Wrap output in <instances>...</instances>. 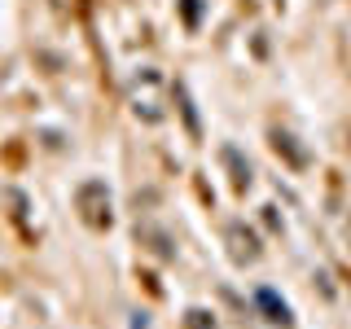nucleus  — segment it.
Masks as SVG:
<instances>
[{
	"mask_svg": "<svg viewBox=\"0 0 351 329\" xmlns=\"http://www.w3.org/2000/svg\"><path fill=\"white\" fill-rule=\"evenodd\" d=\"M228 255L237 263H255L259 259V237L246 224H228Z\"/></svg>",
	"mask_w": 351,
	"mask_h": 329,
	"instance_id": "f03ea898",
	"label": "nucleus"
},
{
	"mask_svg": "<svg viewBox=\"0 0 351 329\" xmlns=\"http://www.w3.org/2000/svg\"><path fill=\"white\" fill-rule=\"evenodd\" d=\"M189 329H215V321H211L206 312H197V307H193V312H189Z\"/></svg>",
	"mask_w": 351,
	"mask_h": 329,
	"instance_id": "0eeeda50",
	"label": "nucleus"
},
{
	"mask_svg": "<svg viewBox=\"0 0 351 329\" xmlns=\"http://www.w3.org/2000/svg\"><path fill=\"white\" fill-rule=\"evenodd\" d=\"M75 206H80V215H84V224H93V228H106L110 219V189H106V180H84L80 189H75Z\"/></svg>",
	"mask_w": 351,
	"mask_h": 329,
	"instance_id": "f257e3e1",
	"label": "nucleus"
},
{
	"mask_svg": "<svg viewBox=\"0 0 351 329\" xmlns=\"http://www.w3.org/2000/svg\"><path fill=\"white\" fill-rule=\"evenodd\" d=\"M255 307L263 312V321H272V325H290L294 321V316H290V303H285L277 290H268V285L255 294Z\"/></svg>",
	"mask_w": 351,
	"mask_h": 329,
	"instance_id": "7ed1b4c3",
	"label": "nucleus"
},
{
	"mask_svg": "<svg viewBox=\"0 0 351 329\" xmlns=\"http://www.w3.org/2000/svg\"><path fill=\"white\" fill-rule=\"evenodd\" d=\"M347 237H351V219H347Z\"/></svg>",
	"mask_w": 351,
	"mask_h": 329,
	"instance_id": "6e6552de",
	"label": "nucleus"
},
{
	"mask_svg": "<svg viewBox=\"0 0 351 329\" xmlns=\"http://www.w3.org/2000/svg\"><path fill=\"white\" fill-rule=\"evenodd\" d=\"M224 162L237 171V175H233L237 184H250V162H241V154H237V149H224Z\"/></svg>",
	"mask_w": 351,
	"mask_h": 329,
	"instance_id": "39448f33",
	"label": "nucleus"
},
{
	"mask_svg": "<svg viewBox=\"0 0 351 329\" xmlns=\"http://www.w3.org/2000/svg\"><path fill=\"white\" fill-rule=\"evenodd\" d=\"M272 149H277V154H290L294 167H303V162H307V154L294 149V136H285V132H272Z\"/></svg>",
	"mask_w": 351,
	"mask_h": 329,
	"instance_id": "20e7f679",
	"label": "nucleus"
},
{
	"mask_svg": "<svg viewBox=\"0 0 351 329\" xmlns=\"http://www.w3.org/2000/svg\"><path fill=\"white\" fill-rule=\"evenodd\" d=\"M180 9H184V22L197 27V18H202V0H180Z\"/></svg>",
	"mask_w": 351,
	"mask_h": 329,
	"instance_id": "423d86ee",
	"label": "nucleus"
}]
</instances>
